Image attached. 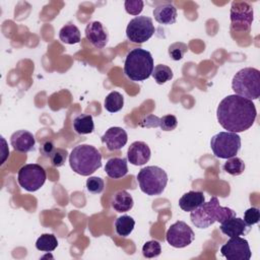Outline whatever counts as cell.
I'll return each instance as SVG.
<instances>
[{"instance_id":"obj_1","label":"cell","mask_w":260,"mask_h":260,"mask_svg":"<svg viewBox=\"0 0 260 260\" xmlns=\"http://www.w3.org/2000/svg\"><path fill=\"white\" fill-rule=\"evenodd\" d=\"M257 111L251 100L230 94L218 104L216 117L219 125L230 132H244L254 124Z\"/></svg>"},{"instance_id":"obj_2","label":"cell","mask_w":260,"mask_h":260,"mask_svg":"<svg viewBox=\"0 0 260 260\" xmlns=\"http://www.w3.org/2000/svg\"><path fill=\"white\" fill-rule=\"evenodd\" d=\"M233 216H236V212L232 208L221 206L215 196L190 213L191 222L198 229H207L215 221L221 223Z\"/></svg>"},{"instance_id":"obj_3","label":"cell","mask_w":260,"mask_h":260,"mask_svg":"<svg viewBox=\"0 0 260 260\" xmlns=\"http://www.w3.org/2000/svg\"><path fill=\"white\" fill-rule=\"evenodd\" d=\"M72 171L81 176H90L102 167V154L92 145L79 144L69 154Z\"/></svg>"},{"instance_id":"obj_4","label":"cell","mask_w":260,"mask_h":260,"mask_svg":"<svg viewBox=\"0 0 260 260\" xmlns=\"http://www.w3.org/2000/svg\"><path fill=\"white\" fill-rule=\"evenodd\" d=\"M153 68V58L147 50L135 48L125 58L124 73L133 81H142L149 78Z\"/></svg>"},{"instance_id":"obj_5","label":"cell","mask_w":260,"mask_h":260,"mask_svg":"<svg viewBox=\"0 0 260 260\" xmlns=\"http://www.w3.org/2000/svg\"><path fill=\"white\" fill-rule=\"evenodd\" d=\"M235 94L248 100H257L260 96V71L253 67L238 71L232 80Z\"/></svg>"},{"instance_id":"obj_6","label":"cell","mask_w":260,"mask_h":260,"mask_svg":"<svg viewBox=\"0 0 260 260\" xmlns=\"http://www.w3.org/2000/svg\"><path fill=\"white\" fill-rule=\"evenodd\" d=\"M137 181L143 193L149 196H156L164 192L168 183V175L159 167L148 166L138 172Z\"/></svg>"},{"instance_id":"obj_7","label":"cell","mask_w":260,"mask_h":260,"mask_svg":"<svg viewBox=\"0 0 260 260\" xmlns=\"http://www.w3.org/2000/svg\"><path fill=\"white\" fill-rule=\"evenodd\" d=\"M210 147L218 158H231L236 156L241 148V137L238 133L222 131L211 137Z\"/></svg>"},{"instance_id":"obj_8","label":"cell","mask_w":260,"mask_h":260,"mask_svg":"<svg viewBox=\"0 0 260 260\" xmlns=\"http://www.w3.org/2000/svg\"><path fill=\"white\" fill-rule=\"evenodd\" d=\"M46 179V171L39 164H26L19 169L17 174L19 186L28 192L39 190L45 184Z\"/></svg>"},{"instance_id":"obj_9","label":"cell","mask_w":260,"mask_h":260,"mask_svg":"<svg viewBox=\"0 0 260 260\" xmlns=\"http://www.w3.org/2000/svg\"><path fill=\"white\" fill-rule=\"evenodd\" d=\"M154 30L152 19L146 15H140L129 21L126 27V36L132 43L142 44L153 36Z\"/></svg>"},{"instance_id":"obj_10","label":"cell","mask_w":260,"mask_h":260,"mask_svg":"<svg viewBox=\"0 0 260 260\" xmlns=\"http://www.w3.org/2000/svg\"><path fill=\"white\" fill-rule=\"evenodd\" d=\"M166 239L174 248H185L194 241L195 234L185 221L178 220L169 228Z\"/></svg>"},{"instance_id":"obj_11","label":"cell","mask_w":260,"mask_h":260,"mask_svg":"<svg viewBox=\"0 0 260 260\" xmlns=\"http://www.w3.org/2000/svg\"><path fill=\"white\" fill-rule=\"evenodd\" d=\"M231 21L236 30H249L253 21V7L245 1H234L231 7Z\"/></svg>"},{"instance_id":"obj_12","label":"cell","mask_w":260,"mask_h":260,"mask_svg":"<svg viewBox=\"0 0 260 260\" xmlns=\"http://www.w3.org/2000/svg\"><path fill=\"white\" fill-rule=\"evenodd\" d=\"M220 253L228 260H249L252 256L249 243L241 237H233L220 248Z\"/></svg>"},{"instance_id":"obj_13","label":"cell","mask_w":260,"mask_h":260,"mask_svg":"<svg viewBox=\"0 0 260 260\" xmlns=\"http://www.w3.org/2000/svg\"><path fill=\"white\" fill-rule=\"evenodd\" d=\"M85 37L87 41L96 49H103L106 47L109 41L108 30L105 28L102 22L95 20L90 21L85 27Z\"/></svg>"},{"instance_id":"obj_14","label":"cell","mask_w":260,"mask_h":260,"mask_svg":"<svg viewBox=\"0 0 260 260\" xmlns=\"http://www.w3.org/2000/svg\"><path fill=\"white\" fill-rule=\"evenodd\" d=\"M102 142L111 151L119 150L126 145L128 141L127 132L121 127H111L101 137Z\"/></svg>"},{"instance_id":"obj_15","label":"cell","mask_w":260,"mask_h":260,"mask_svg":"<svg viewBox=\"0 0 260 260\" xmlns=\"http://www.w3.org/2000/svg\"><path fill=\"white\" fill-rule=\"evenodd\" d=\"M151 151L143 141H134L127 150V159L134 166H143L150 159Z\"/></svg>"},{"instance_id":"obj_16","label":"cell","mask_w":260,"mask_h":260,"mask_svg":"<svg viewBox=\"0 0 260 260\" xmlns=\"http://www.w3.org/2000/svg\"><path fill=\"white\" fill-rule=\"evenodd\" d=\"M219 229L223 235L233 238L247 235L250 232L251 226L248 225L243 218L233 216L222 221Z\"/></svg>"},{"instance_id":"obj_17","label":"cell","mask_w":260,"mask_h":260,"mask_svg":"<svg viewBox=\"0 0 260 260\" xmlns=\"http://www.w3.org/2000/svg\"><path fill=\"white\" fill-rule=\"evenodd\" d=\"M10 144L14 150L19 152H28L34 149L36 139L32 133L27 130H18L10 136Z\"/></svg>"},{"instance_id":"obj_18","label":"cell","mask_w":260,"mask_h":260,"mask_svg":"<svg viewBox=\"0 0 260 260\" xmlns=\"http://www.w3.org/2000/svg\"><path fill=\"white\" fill-rule=\"evenodd\" d=\"M154 19L165 25L173 24L177 20V8L172 3H162L153 9Z\"/></svg>"},{"instance_id":"obj_19","label":"cell","mask_w":260,"mask_h":260,"mask_svg":"<svg viewBox=\"0 0 260 260\" xmlns=\"http://www.w3.org/2000/svg\"><path fill=\"white\" fill-rule=\"evenodd\" d=\"M205 202V197L203 192L200 191H189L182 195L179 199V206L182 210L186 212H191L198 208L201 204Z\"/></svg>"},{"instance_id":"obj_20","label":"cell","mask_w":260,"mask_h":260,"mask_svg":"<svg viewBox=\"0 0 260 260\" xmlns=\"http://www.w3.org/2000/svg\"><path fill=\"white\" fill-rule=\"evenodd\" d=\"M106 174L112 179H120L128 173L127 159L123 157H112L105 166Z\"/></svg>"},{"instance_id":"obj_21","label":"cell","mask_w":260,"mask_h":260,"mask_svg":"<svg viewBox=\"0 0 260 260\" xmlns=\"http://www.w3.org/2000/svg\"><path fill=\"white\" fill-rule=\"evenodd\" d=\"M133 198L125 190L117 191L111 200V205L117 212H126L133 207Z\"/></svg>"},{"instance_id":"obj_22","label":"cell","mask_w":260,"mask_h":260,"mask_svg":"<svg viewBox=\"0 0 260 260\" xmlns=\"http://www.w3.org/2000/svg\"><path fill=\"white\" fill-rule=\"evenodd\" d=\"M73 129L79 135L89 134L94 129V124L91 115L79 114L73 120Z\"/></svg>"},{"instance_id":"obj_23","label":"cell","mask_w":260,"mask_h":260,"mask_svg":"<svg viewBox=\"0 0 260 260\" xmlns=\"http://www.w3.org/2000/svg\"><path fill=\"white\" fill-rule=\"evenodd\" d=\"M59 39L64 44H68V45L77 44L80 42V39H81L80 30L75 24L67 23L60 29Z\"/></svg>"},{"instance_id":"obj_24","label":"cell","mask_w":260,"mask_h":260,"mask_svg":"<svg viewBox=\"0 0 260 260\" xmlns=\"http://www.w3.org/2000/svg\"><path fill=\"white\" fill-rule=\"evenodd\" d=\"M135 225V220L130 215H122L115 220L116 233L121 237H128Z\"/></svg>"},{"instance_id":"obj_25","label":"cell","mask_w":260,"mask_h":260,"mask_svg":"<svg viewBox=\"0 0 260 260\" xmlns=\"http://www.w3.org/2000/svg\"><path fill=\"white\" fill-rule=\"evenodd\" d=\"M124 106V98L119 91H111L105 99L104 107L110 113L119 112Z\"/></svg>"},{"instance_id":"obj_26","label":"cell","mask_w":260,"mask_h":260,"mask_svg":"<svg viewBox=\"0 0 260 260\" xmlns=\"http://www.w3.org/2000/svg\"><path fill=\"white\" fill-rule=\"evenodd\" d=\"M57 246L58 241L53 234H43L36 242V248L43 252H52L57 248Z\"/></svg>"},{"instance_id":"obj_27","label":"cell","mask_w":260,"mask_h":260,"mask_svg":"<svg viewBox=\"0 0 260 260\" xmlns=\"http://www.w3.org/2000/svg\"><path fill=\"white\" fill-rule=\"evenodd\" d=\"M151 75L157 84H164L173 78L174 73L169 66L164 64H158L154 66Z\"/></svg>"},{"instance_id":"obj_28","label":"cell","mask_w":260,"mask_h":260,"mask_svg":"<svg viewBox=\"0 0 260 260\" xmlns=\"http://www.w3.org/2000/svg\"><path fill=\"white\" fill-rule=\"evenodd\" d=\"M223 171L232 176H239L245 171V162L242 158L233 156L231 158H228V160L224 162L222 167Z\"/></svg>"},{"instance_id":"obj_29","label":"cell","mask_w":260,"mask_h":260,"mask_svg":"<svg viewBox=\"0 0 260 260\" xmlns=\"http://www.w3.org/2000/svg\"><path fill=\"white\" fill-rule=\"evenodd\" d=\"M161 253V247L159 242L155 241V240H151L146 242L143 246H142V255L145 258H155L157 256H159Z\"/></svg>"},{"instance_id":"obj_30","label":"cell","mask_w":260,"mask_h":260,"mask_svg":"<svg viewBox=\"0 0 260 260\" xmlns=\"http://www.w3.org/2000/svg\"><path fill=\"white\" fill-rule=\"evenodd\" d=\"M169 55L170 57L175 60V61H179L181 60L184 55L187 53L188 51V46L182 42H176L174 44H172L169 47Z\"/></svg>"},{"instance_id":"obj_31","label":"cell","mask_w":260,"mask_h":260,"mask_svg":"<svg viewBox=\"0 0 260 260\" xmlns=\"http://www.w3.org/2000/svg\"><path fill=\"white\" fill-rule=\"evenodd\" d=\"M67 156H68V152L66 149H63V148H55L54 151L52 152L51 156H50V160H51V164L53 167H56V168H59V167H62L66 159H67Z\"/></svg>"},{"instance_id":"obj_32","label":"cell","mask_w":260,"mask_h":260,"mask_svg":"<svg viewBox=\"0 0 260 260\" xmlns=\"http://www.w3.org/2000/svg\"><path fill=\"white\" fill-rule=\"evenodd\" d=\"M105 187L104 180L100 177H89L86 180V189L92 194H100L103 192Z\"/></svg>"},{"instance_id":"obj_33","label":"cell","mask_w":260,"mask_h":260,"mask_svg":"<svg viewBox=\"0 0 260 260\" xmlns=\"http://www.w3.org/2000/svg\"><path fill=\"white\" fill-rule=\"evenodd\" d=\"M144 2L142 0H126L124 3L125 10L131 15H138L143 10Z\"/></svg>"},{"instance_id":"obj_34","label":"cell","mask_w":260,"mask_h":260,"mask_svg":"<svg viewBox=\"0 0 260 260\" xmlns=\"http://www.w3.org/2000/svg\"><path fill=\"white\" fill-rule=\"evenodd\" d=\"M178 125V120L174 115H165L159 118V128L162 131H173Z\"/></svg>"},{"instance_id":"obj_35","label":"cell","mask_w":260,"mask_h":260,"mask_svg":"<svg viewBox=\"0 0 260 260\" xmlns=\"http://www.w3.org/2000/svg\"><path fill=\"white\" fill-rule=\"evenodd\" d=\"M260 220V211L257 207H251L247 209L244 213V221L252 226L253 224L258 223Z\"/></svg>"},{"instance_id":"obj_36","label":"cell","mask_w":260,"mask_h":260,"mask_svg":"<svg viewBox=\"0 0 260 260\" xmlns=\"http://www.w3.org/2000/svg\"><path fill=\"white\" fill-rule=\"evenodd\" d=\"M139 126L143 128H156L159 126V117L154 115H147L140 121Z\"/></svg>"},{"instance_id":"obj_37","label":"cell","mask_w":260,"mask_h":260,"mask_svg":"<svg viewBox=\"0 0 260 260\" xmlns=\"http://www.w3.org/2000/svg\"><path fill=\"white\" fill-rule=\"evenodd\" d=\"M54 149H55V147H54V144L52 141H45L40 146L41 154H43L44 156L49 157V158H50L52 152L54 151Z\"/></svg>"}]
</instances>
